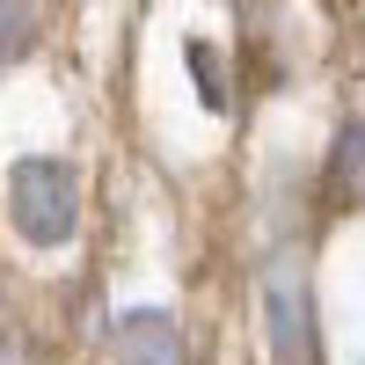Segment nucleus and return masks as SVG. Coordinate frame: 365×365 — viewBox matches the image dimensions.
Listing matches in <instances>:
<instances>
[{"label":"nucleus","mask_w":365,"mask_h":365,"mask_svg":"<svg viewBox=\"0 0 365 365\" xmlns=\"http://www.w3.org/2000/svg\"><path fill=\"white\" fill-rule=\"evenodd\" d=\"M8 227L29 249H66L81 234V175L58 154H22L8 168Z\"/></svg>","instance_id":"obj_1"},{"label":"nucleus","mask_w":365,"mask_h":365,"mask_svg":"<svg viewBox=\"0 0 365 365\" xmlns=\"http://www.w3.org/2000/svg\"><path fill=\"white\" fill-rule=\"evenodd\" d=\"M263 336L278 365H314L322 351V329H314V285L292 256L263 270Z\"/></svg>","instance_id":"obj_2"},{"label":"nucleus","mask_w":365,"mask_h":365,"mask_svg":"<svg viewBox=\"0 0 365 365\" xmlns=\"http://www.w3.org/2000/svg\"><path fill=\"white\" fill-rule=\"evenodd\" d=\"M110 358H117V365H190V344H182L175 314L132 307V314L110 322Z\"/></svg>","instance_id":"obj_3"},{"label":"nucleus","mask_w":365,"mask_h":365,"mask_svg":"<svg viewBox=\"0 0 365 365\" xmlns=\"http://www.w3.org/2000/svg\"><path fill=\"white\" fill-rule=\"evenodd\" d=\"M322 182H329V205H344V212H365V117H351V125L336 132Z\"/></svg>","instance_id":"obj_4"},{"label":"nucleus","mask_w":365,"mask_h":365,"mask_svg":"<svg viewBox=\"0 0 365 365\" xmlns=\"http://www.w3.org/2000/svg\"><path fill=\"white\" fill-rule=\"evenodd\" d=\"M29 44H37V0H0V66L29 58Z\"/></svg>","instance_id":"obj_5"},{"label":"nucleus","mask_w":365,"mask_h":365,"mask_svg":"<svg viewBox=\"0 0 365 365\" xmlns=\"http://www.w3.org/2000/svg\"><path fill=\"white\" fill-rule=\"evenodd\" d=\"M182 58H190V81H197L205 110H227L234 96H227V66H220V51H212L205 37H190V44H182Z\"/></svg>","instance_id":"obj_6"},{"label":"nucleus","mask_w":365,"mask_h":365,"mask_svg":"<svg viewBox=\"0 0 365 365\" xmlns=\"http://www.w3.org/2000/svg\"><path fill=\"white\" fill-rule=\"evenodd\" d=\"M0 365H29V351H22L15 336H0Z\"/></svg>","instance_id":"obj_7"}]
</instances>
